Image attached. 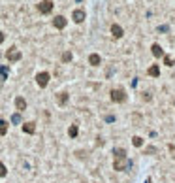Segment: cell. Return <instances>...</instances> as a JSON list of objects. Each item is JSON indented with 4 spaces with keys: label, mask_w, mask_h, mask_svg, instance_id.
<instances>
[{
    "label": "cell",
    "mask_w": 175,
    "mask_h": 183,
    "mask_svg": "<svg viewBox=\"0 0 175 183\" xmlns=\"http://www.w3.org/2000/svg\"><path fill=\"white\" fill-rule=\"evenodd\" d=\"M113 168L119 170V172H124V170H128V168H130V161H128L126 157H115Z\"/></svg>",
    "instance_id": "obj_1"
},
{
    "label": "cell",
    "mask_w": 175,
    "mask_h": 183,
    "mask_svg": "<svg viewBox=\"0 0 175 183\" xmlns=\"http://www.w3.org/2000/svg\"><path fill=\"white\" fill-rule=\"evenodd\" d=\"M6 59H8L10 62H17V60H21V51H19L17 47H10V49L6 51Z\"/></svg>",
    "instance_id": "obj_2"
},
{
    "label": "cell",
    "mask_w": 175,
    "mask_h": 183,
    "mask_svg": "<svg viewBox=\"0 0 175 183\" xmlns=\"http://www.w3.org/2000/svg\"><path fill=\"white\" fill-rule=\"evenodd\" d=\"M38 11L43 13V15L51 13V11H53V2H51V0H43V2H40V4H38Z\"/></svg>",
    "instance_id": "obj_3"
},
{
    "label": "cell",
    "mask_w": 175,
    "mask_h": 183,
    "mask_svg": "<svg viewBox=\"0 0 175 183\" xmlns=\"http://www.w3.org/2000/svg\"><path fill=\"white\" fill-rule=\"evenodd\" d=\"M49 79H51V76H49V72H40L38 76H36V83L43 89V87H47L49 85Z\"/></svg>",
    "instance_id": "obj_4"
},
{
    "label": "cell",
    "mask_w": 175,
    "mask_h": 183,
    "mask_svg": "<svg viewBox=\"0 0 175 183\" xmlns=\"http://www.w3.org/2000/svg\"><path fill=\"white\" fill-rule=\"evenodd\" d=\"M111 100L120 104V102L126 100V95H124V91H122V89H113V91H111Z\"/></svg>",
    "instance_id": "obj_5"
},
{
    "label": "cell",
    "mask_w": 175,
    "mask_h": 183,
    "mask_svg": "<svg viewBox=\"0 0 175 183\" xmlns=\"http://www.w3.org/2000/svg\"><path fill=\"white\" fill-rule=\"evenodd\" d=\"M66 23H68V21H66V17L57 15V17L53 19V27H55V29H59V30H62V29L66 27Z\"/></svg>",
    "instance_id": "obj_6"
},
{
    "label": "cell",
    "mask_w": 175,
    "mask_h": 183,
    "mask_svg": "<svg viewBox=\"0 0 175 183\" xmlns=\"http://www.w3.org/2000/svg\"><path fill=\"white\" fill-rule=\"evenodd\" d=\"M72 19L76 21L77 25H79V23H83L85 21V10H76V11L72 13Z\"/></svg>",
    "instance_id": "obj_7"
},
{
    "label": "cell",
    "mask_w": 175,
    "mask_h": 183,
    "mask_svg": "<svg viewBox=\"0 0 175 183\" xmlns=\"http://www.w3.org/2000/svg\"><path fill=\"white\" fill-rule=\"evenodd\" d=\"M100 62H102V59H100L98 53H90L89 55V64L90 66H100Z\"/></svg>",
    "instance_id": "obj_8"
},
{
    "label": "cell",
    "mask_w": 175,
    "mask_h": 183,
    "mask_svg": "<svg viewBox=\"0 0 175 183\" xmlns=\"http://www.w3.org/2000/svg\"><path fill=\"white\" fill-rule=\"evenodd\" d=\"M15 108H17L19 111H24V109H27V100H24L23 96H17V98H15Z\"/></svg>",
    "instance_id": "obj_9"
},
{
    "label": "cell",
    "mask_w": 175,
    "mask_h": 183,
    "mask_svg": "<svg viewBox=\"0 0 175 183\" xmlns=\"http://www.w3.org/2000/svg\"><path fill=\"white\" fill-rule=\"evenodd\" d=\"M147 74H149V76H153V78H158V76H160V66H158V64H153V66H149Z\"/></svg>",
    "instance_id": "obj_10"
},
{
    "label": "cell",
    "mask_w": 175,
    "mask_h": 183,
    "mask_svg": "<svg viewBox=\"0 0 175 183\" xmlns=\"http://www.w3.org/2000/svg\"><path fill=\"white\" fill-rule=\"evenodd\" d=\"M23 130L27 132V134H34V132H36V125H34L32 121H28V123H23Z\"/></svg>",
    "instance_id": "obj_11"
},
{
    "label": "cell",
    "mask_w": 175,
    "mask_h": 183,
    "mask_svg": "<svg viewBox=\"0 0 175 183\" xmlns=\"http://www.w3.org/2000/svg\"><path fill=\"white\" fill-rule=\"evenodd\" d=\"M151 51H153V55L158 59V57H164V49L160 47L158 43H153V47H151Z\"/></svg>",
    "instance_id": "obj_12"
},
{
    "label": "cell",
    "mask_w": 175,
    "mask_h": 183,
    "mask_svg": "<svg viewBox=\"0 0 175 183\" xmlns=\"http://www.w3.org/2000/svg\"><path fill=\"white\" fill-rule=\"evenodd\" d=\"M111 34L115 38H122V27L120 25H111Z\"/></svg>",
    "instance_id": "obj_13"
},
{
    "label": "cell",
    "mask_w": 175,
    "mask_h": 183,
    "mask_svg": "<svg viewBox=\"0 0 175 183\" xmlns=\"http://www.w3.org/2000/svg\"><path fill=\"white\" fill-rule=\"evenodd\" d=\"M57 102H59V106H64L68 102V93H59L57 95Z\"/></svg>",
    "instance_id": "obj_14"
},
{
    "label": "cell",
    "mask_w": 175,
    "mask_h": 183,
    "mask_svg": "<svg viewBox=\"0 0 175 183\" xmlns=\"http://www.w3.org/2000/svg\"><path fill=\"white\" fill-rule=\"evenodd\" d=\"M77 132H79L77 125H70V128H68V134H70V138H76V136H77Z\"/></svg>",
    "instance_id": "obj_15"
},
{
    "label": "cell",
    "mask_w": 175,
    "mask_h": 183,
    "mask_svg": "<svg viewBox=\"0 0 175 183\" xmlns=\"http://www.w3.org/2000/svg\"><path fill=\"white\" fill-rule=\"evenodd\" d=\"M6 132H8V121L0 119V136H4Z\"/></svg>",
    "instance_id": "obj_16"
},
{
    "label": "cell",
    "mask_w": 175,
    "mask_h": 183,
    "mask_svg": "<svg viewBox=\"0 0 175 183\" xmlns=\"http://www.w3.org/2000/svg\"><path fill=\"white\" fill-rule=\"evenodd\" d=\"M8 72H10V70H8V66H0V79H2V81L8 78Z\"/></svg>",
    "instance_id": "obj_17"
},
{
    "label": "cell",
    "mask_w": 175,
    "mask_h": 183,
    "mask_svg": "<svg viewBox=\"0 0 175 183\" xmlns=\"http://www.w3.org/2000/svg\"><path fill=\"white\" fill-rule=\"evenodd\" d=\"M113 155H115V157H126V149L117 147V149H113Z\"/></svg>",
    "instance_id": "obj_18"
},
{
    "label": "cell",
    "mask_w": 175,
    "mask_h": 183,
    "mask_svg": "<svg viewBox=\"0 0 175 183\" xmlns=\"http://www.w3.org/2000/svg\"><path fill=\"white\" fill-rule=\"evenodd\" d=\"M132 144H134L136 147H141V145H143V138H139V136H134V138H132Z\"/></svg>",
    "instance_id": "obj_19"
},
{
    "label": "cell",
    "mask_w": 175,
    "mask_h": 183,
    "mask_svg": "<svg viewBox=\"0 0 175 183\" xmlns=\"http://www.w3.org/2000/svg\"><path fill=\"white\" fill-rule=\"evenodd\" d=\"M164 64H166V66H173V57L164 55Z\"/></svg>",
    "instance_id": "obj_20"
},
{
    "label": "cell",
    "mask_w": 175,
    "mask_h": 183,
    "mask_svg": "<svg viewBox=\"0 0 175 183\" xmlns=\"http://www.w3.org/2000/svg\"><path fill=\"white\" fill-rule=\"evenodd\" d=\"M6 174H8L6 164H4V163H0V177H6Z\"/></svg>",
    "instance_id": "obj_21"
},
{
    "label": "cell",
    "mask_w": 175,
    "mask_h": 183,
    "mask_svg": "<svg viewBox=\"0 0 175 183\" xmlns=\"http://www.w3.org/2000/svg\"><path fill=\"white\" fill-rule=\"evenodd\" d=\"M11 123H15V125H19V123H21V115H19V113H13V117H11Z\"/></svg>",
    "instance_id": "obj_22"
},
{
    "label": "cell",
    "mask_w": 175,
    "mask_h": 183,
    "mask_svg": "<svg viewBox=\"0 0 175 183\" xmlns=\"http://www.w3.org/2000/svg\"><path fill=\"white\" fill-rule=\"evenodd\" d=\"M62 60H64V62H70V60H72V53H70V51H66V53L62 55Z\"/></svg>",
    "instance_id": "obj_23"
},
{
    "label": "cell",
    "mask_w": 175,
    "mask_h": 183,
    "mask_svg": "<svg viewBox=\"0 0 175 183\" xmlns=\"http://www.w3.org/2000/svg\"><path fill=\"white\" fill-rule=\"evenodd\" d=\"M4 38H6V36H4V32H2V30H0V43H2V42H4Z\"/></svg>",
    "instance_id": "obj_24"
},
{
    "label": "cell",
    "mask_w": 175,
    "mask_h": 183,
    "mask_svg": "<svg viewBox=\"0 0 175 183\" xmlns=\"http://www.w3.org/2000/svg\"><path fill=\"white\" fill-rule=\"evenodd\" d=\"M0 87H2V79H0Z\"/></svg>",
    "instance_id": "obj_25"
},
{
    "label": "cell",
    "mask_w": 175,
    "mask_h": 183,
    "mask_svg": "<svg viewBox=\"0 0 175 183\" xmlns=\"http://www.w3.org/2000/svg\"><path fill=\"white\" fill-rule=\"evenodd\" d=\"M173 104H175V102H173Z\"/></svg>",
    "instance_id": "obj_26"
}]
</instances>
